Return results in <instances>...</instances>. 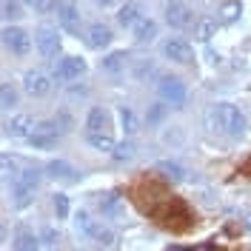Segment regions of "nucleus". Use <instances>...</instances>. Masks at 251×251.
I'll return each mask as SVG.
<instances>
[{
	"label": "nucleus",
	"mask_w": 251,
	"mask_h": 251,
	"mask_svg": "<svg viewBox=\"0 0 251 251\" xmlns=\"http://www.w3.org/2000/svg\"><path fill=\"white\" fill-rule=\"evenodd\" d=\"M15 251H37V240L29 228H17L15 237Z\"/></svg>",
	"instance_id": "a878e982"
},
{
	"label": "nucleus",
	"mask_w": 251,
	"mask_h": 251,
	"mask_svg": "<svg viewBox=\"0 0 251 251\" xmlns=\"http://www.w3.org/2000/svg\"><path fill=\"white\" fill-rule=\"evenodd\" d=\"M51 205H54V214H57V220L69 217V197H66V194H54Z\"/></svg>",
	"instance_id": "72a5a7b5"
},
{
	"label": "nucleus",
	"mask_w": 251,
	"mask_h": 251,
	"mask_svg": "<svg viewBox=\"0 0 251 251\" xmlns=\"http://www.w3.org/2000/svg\"><path fill=\"white\" fill-rule=\"evenodd\" d=\"M154 75H157V66L151 60H140L137 66H134V77L143 80V83H146L149 77H154Z\"/></svg>",
	"instance_id": "2f4dec72"
},
{
	"label": "nucleus",
	"mask_w": 251,
	"mask_h": 251,
	"mask_svg": "<svg viewBox=\"0 0 251 251\" xmlns=\"http://www.w3.org/2000/svg\"><path fill=\"white\" fill-rule=\"evenodd\" d=\"M34 120H31L29 114H15L9 123H6V134L9 137H15V140H29L31 134H34Z\"/></svg>",
	"instance_id": "f8f14e48"
},
{
	"label": "nucleus",
	"mask_w": 251,
	"mask_h": 251,
	"mask_svg": "<svg viewBox=\"0 0 251 251\" xmlns=\"http://www.w3.org/2000/svg\"><path fill=\"white\" fill-rule=\"evenodd\" d=\"M205 126L217 134H226V137H240L246 131V117L231 103H211L205 111Z\"/></svg>",
	"instance_id": "f03ea898"
},
{
	"label": "nucleus",
	"mask_w": 251,
	"mask_h": 251,
	"mask_svg": "<svg viewBox=\"0 0 251 251\" xmlns=\"http://www.w3.org/2000/svg\"><path fill=\"white\" fill-rule=\"evenodd\" d=\"M131 31H134V40H137V43H151V40L157 37V23L151 20V17H143Z\"/></svg>",
	"instance_id": "6ab92c4d"
},
{
	"label": "nucleus",
	"mask_w": 251,
	"mask_h": 251,
	"mask_svg": "<svg viewBox=\"0 0 251 251\" xmlns=\"http://www.w3.org/2000/svg\"><path fill=\"white\" fill-rule=\"evenodd\" d=\"M134 154H137V146H134L131 140L117 143V146H114V151H111V157H114L117 163H128V160H134Z\"/></svg>",
	"instance_id": "bb28decb"
},
{
	"label": "nucleus",
	"mask_w": 251,
	"mask_h": 251,
	"mask_svg": "<svg viewBox=\"0 0 251 251\" xmlns=\"http://www.w3.org/2000/svg\"><path fill=\"white\" fill-rule=\"evenodd\" d=\"M86 134H109V111L94 106L86 117Z\"/></svg>",
	"instance_id": "dca6fc26"
},
{
	"label": "nucleus",
	"mask_w": 251,
	"mask_h": 251,
	"mask_svg": "<svg viewBox=\"0 0 251 251\" xmlns=\"http://www.w3.org/2000/svg\"><path fill=\"white\" fill-rule=\"evenodd\" d=\"M86 237H92L94 243H100V246H114V231L111 228H106V226H100V223H92V228H89V234Z\"/></svg>",
	"instance_id": "b1692460"
},
{
	"label": "nucleus",
	"mask_w": 251,
	"mask_h": 251,
	"mask_svg": "<svg viewBox=\"0 0 251 251\" xmlns=\"http://www.w3.org/2000/svg\"><path fill=\"white\" fill-rule=\"evenodd\" d=\"M117 117H120V126H123V131L131 137V134H137L140 131V123H137V114L128 109V106H120V111H117Z\"/></svg>",
	"instance_id": "5701e85b"
},
{
	"label": "nucleus",
	"mask_w": 251,
	"mask_h": 251,
	"mask_svg": "<svg viewBox=\"0 0 251 251\" xmlns=\"http://www.w3.org/2000/svg\"><path fill=\"white\" fill-rule=\"evenodd\" d=\"M100 211H103L109 220H123V217H126V203H123V197H120L117 191L103 194V197H100Z\"/></svg>",
	"instance_id": "ddd939ff"
},
{
	"label": "nucleus",
	"mask_w": 251,
	"mask_h": 251,
	"mask_svg": "<svg viewBox=\"0 0 251 251\" xmlns=\"http://www.w3.org/2000/svg\"><path fill=\"white\" fill-rule=\"evenodd\" d=\"M0 17H3V20H20V17H23L20 3H17V0H6V3L0 6Z\"/></svg>",
	"instance_id": "7c9ffc66"
},
{
	"label": "nucleus",
	"mask_w": 251,
	"mask_h": 251,
	"mask_svg": "<svg viewBox=\"0 0 251 251\" xmlns=\"http://www.w3.org/2000/svg\"><path fill=\"white\" fill-rule=\"evenodd\" d=\"M46 174L51 180H60V183H75L77 180V169L72 163H66V160H49Z\"/></svg>",
	"instance_id": "4468645a"
},
{
	"label": "nucleus",
	"mask_w": 251,
	"mask_h": 251,
	"mask_svg": "<svg viewBox=\"0 0 251 251\" xmlns=\"http://www.w3.org/2000/svg\"><path fill=\"white\" fill-rule=\"evenodd\" d=\"M126 63H128V54H126V51H111V54H106V57L100 60V69H103V72H123Z\"/></svg>",
	"instance_id": "4be33fe9"
},
{
	"label": "nucleus",
	"mask_w": 251,
	"mask_h": 251,
	"mask_svg": "<svg viewBox=\"0 0 251 251\" xmlns=\"http://www.w3.org/2000/svg\"><path fill=\"white\" fill-rule=\"evenodd\" d=\"M37 186H40V172H37V169H23V172L12 180V203H15L17 208H26V205L34 200Z\"/></svg>",
	"instance_id": "7ed1b4c3"
},
{
	"label": "nucleus",
	"mask_w": 251,
	"mask_h": 251,
	"mask_svg": "<svg viewBox=\"0 0 251 251\" xmlns=\"http://www.w3.org/2000/svg\"><path fill=\"white\" fill-rule=\"evenodd\" d=\"M111 37H114V34H111V29L106 23H92L89 31H86V43L92 49H106L111 43Z\"/></svg>",
	"instance_id": "f3484780"
},
{
	"label": "nucleus",
	"mask_w": 251,
	"mask_h": 251,
	"mask_svg": "<svg viewBox=\"0 0 251 251\" xmlns=\"http://www.w3.org/2000/svg\"><path fill=\"white\" fill-rule=\"evenodd\" d=\"M166 114H169V106L166 103H151L149 111H146V120H149V126H160L166 120Z\"/></svg>",
	"instance_id": "c756f323"
},
{
	"label": "nucleus",
	"mask_w": 251,
	"mask_h": 251,
	"mask_svg": "<svg viewBox=\"0 0 251 251\" xmlns=\"http://www.w3.org/2000/svg\"><path fill=\"white\" fill-rule=\"evenodd\" d=\"M140 20H143V12H140L137 3H126V6H120V12H117V23H120L123 29H134Z\"/></svg>",
	"instance_id": "a211bd4d"
},
{
	"label": "nucleus",
	"mask_w": 251,
	"mask_h": 251,
	"mask_svg": "<svg viewBox=\"0 0 251 251\" xmlns=\"http://www.w3.org/2000/svg\"><path fill=\"white\" fill-rule=\"evenodd\" d=\"M17 106V89L12 83H0V109H15Z\"/></svg>",
	"instance_id": "cd10ccee"
},
{
	"label": "nucleus",
	"mask_w": 251,
	"mask_h": 251,
	"mask_svg": "<svg viewBox=\"0 0 251 251\" xmlns=\"http://www.w3.org/2000/svg\"><path fill=\"white\" fill-rule=\"evenodd\" d=\"M57 23L69 34H80V6L77 0H57Z\"/></svg>",
	"instance_id": "1a4fd4ad"
},
{
	"label": "nucleus",
	"mask_w": 251,
	"mask_h": 251,
	"mask_svg": "<svg viewBox=\"0 0 251 251\" xmlns=\"http://www.w3.org/2000/svg\"><path fill=\"white\" fill-rule=\"evenodd\" d=\"M51 86H54V77L43 69H29L23 75V92L29 97H46L51 92Z\"/></svg>",
	"instance_id": "423d86ee"
},
{
	"label": "nucleus",
	"mask_w": 251,
	"mask_h": 251,
	"mask_svg": "<svg viewBox=\"0 0 251 251\" xmlns=\"http://www.w3.org/2000/svg\"><path fill=\"white\" fill-rule=\"evenodd\" d=\"M40 240H43V246L51 249V246H57V240H60V237H57L54 228H43V231H40Z\"/></svg>",
	"instance_id": "4c0bfd02"
},
{
	"label": "nucleus",
	"mask_w": 251,
	"mask_h": 251,
	"mask_svg": "<svg viewBox=\"0 0 251 251\" xmlns=\"http://www.w3.org/2000/svg\"><path fill=\"white\" fill-rule=\"evenodd\" d=\"M20 174V163L12 154H0V180H15Z\"/></svg>",
	"instance_id": "393cba45"
},
{
	"label": "nucleus",
	"mask_w": 251,
	"mask_h": 251,
	"mask_svg": "<svg viewBox=\"0 0 251 251\" xmlns=\"http://www.w3.org/2000/svg\"><path fill=\"white\" fill-rule=\"evenodd\" d=\"M29 143L34 149H54L57 146V137H46V134H31Z\"/></svg>",
	"instance_id": "c9c22d12"
},
{
	"label": "nucleus",
	"mask_w": 251,
	"mask_h": 251,
	"mask_svg": "<svg viewBox=\"0 0 251 251\" xmlns=\"http://www.w3.org/2000/svg\"><path fill=\"white\" fill-rule=\"evenodd\" d=\"M86 137H89V146H92L94 151H114V146H117V143L111 140V134H86Z\"/></svg>",
	"instance_id": "c85d7f7f"
},
{
	"label": "nucleus",
	"mask_w": 251,
	"mask_h": 251,
	"mask_svg": "<svg viewBox=\"0 0 251 251\" xmlns=\"http://www.w3.org/2000/svg\"><path fill=\"white\" fill-rule=\"evenodd\" d=\"M23 3L29 6L31 12H37V15H46V12H51L57 6V0H23Z\"/></svg>",
	"instance_id": "473e14b6"
},
{
	"label": "nucleus",
	"mask_w": 251,
	"mask_h": 251,
	"mask_svg": "<svg viewBox=\"0 0 251 251\" xmlns=\"http://www.w3.org/2000/svg\"><path fill=\"white\" fill-rule=\"evenodd\" d=\"M34 46L46 60H54L60 54V34H57V29L49 26V23H40L37 31H34Z\"/></svg>",
	"instance_id": "39448f33"
},
{
	"label": "nucleus",
	"mask_w": 251,
	"mask_h": 251,
	"mask_svg": "<svg viewBox=\"0 0 251 251\" xmlns=\"http://www.w3.org/2000/svg\"><path fill=\"white\" fill-rule=\"evenodd\" d=\"M131 194H134L137 205L154 220L157 226L169 228L174 234H183V231H188V228L194 226L191 208H188L180 197L169 194V191L160 186V183H154V180H140Z\"/></svg>",
	"instance_id": "f257e3e1"
},
{
	"label": "nucleus",
	"mask_w": 251,
	"mask_h": 251,
	"mask_svg": "<svg viewBox=\"0 0 251 251\" xmlns=\"http://www.w3.org/2000/svg\"><path fill=\"white\" fill-rule=\"evenodd\" d=\"M0 243H6V228L0 226Z\"/></svg>",
	"instance_id": "ea45409f"
},
{
	"label": "nucleus",
	"mask_w": 251,
	"mask_h": 251,
	"mask_svg": "<svg viewBox=\"0 0 251 251\" xmlns=\"http://www.w3.org/2000/svg\"><path fill=\"white\" fill-rule=\"evenodd\" d=\"M160 140H163V146H169V149H183L186 146V128L183 126H169Z\"/></svg>",
	"instance_id": "aec40b11"
},
{
	"label": "nucleus",
	"mask_w": 251,
	"mask_h": 251,
	"mask_svg": "<svg viewBox=\"0 0 251 251\" xmlns=\"http://www.w3.org/2000/svg\"><path fill=\"white\" fill-rule=\"evenodd\" d=\"M0 43L9 49L12 54L23 57V54H29V49H31V37H29V31L20 29V26H6L0 31Z\"/></svg>",
	"instance_id": "0eeeda50"
},
{
	"label": "nucleus",
	"mask_w": 251,
	"mask_h": 251,
	"mask_svg": "<svg viewBox=\"0 0 251 251\" xmlns=\"http://www.w3.org/2000/svg\"><path fill=\"white\" fill-rule=\"evenodd\" d=\"M94 3H100V6H111L114 0H94Z\"/></svg>",
	"instance_id": "a19ab883"
},
{
	"label": "nucleus",
	"mask_w": 251,
	"mask_h": 251,
	"mask_svg": "<svg viewBox=\"0 0 251 251\" xmlns=\"http://www.w3.org/2000/svg\"><path fill=\"white\" fill-rule=\"evenodd\" d=\"M34 134H46V137H57L60 134V128L54 120H40V123L34 126Z\"/></svg>",
	"instance_id": "f704fd0d"
},
{
	"label": "nucleus",
	"mask_w": 251,
	"mask_h": 251,
	"mask_svg": "<svg viewBox=\"0 0 251 251\" xmlns=\"http://www.w3.org/2000/svg\"><path fill=\"white\" fill-rule=\"evenodd\" d=\"M214 15H217V23H234L237 17L243 15V3L240 0H217L214 3Z\"/></svg>",
	"instance_id": "2eb2a0df"
},
{
	"label": "nucleus",
	"mask_w": 251,
	"mask_h": 251,
	"mask_svg": "<svg viewBox=\"0 0 251 251\" xmlns=\"http://www.w3.org/2000/svg\"><path fill=\"white\" fill-rule=\"evenodd\" d=\"M54 123H57V128H60V131H69V128H72V117H69L66 111H57Z\"/></svg>",
	"instance_id": "58836bf2"
},
{
	"label": "nucleus",
	"mask_w": 251,
	"mask_h": 251,
	"mask_svg": "<svg viewBox=\"0 0 251 251\" xmlns=\"http://www.w3.org/2000/svg\"><path fill=\"white\" fill-rule=\"evenodd\" d=\"M83 72H86V60H83V57H75V54H69V57H63V60L57 63L54 77L63 80V83H72V80H80Z\"/></svg>",
	"instance_id": "9b49d317"
},
{
	"label": "nucleus",
	"mask_w": 251,
	"mask_h": 251,
	"mask_svg": "<svg viewBox=\"0 0 251 251\" xmlns=\"http://www.w3.org/2000/svg\"><path fill=\"white\" fill-rule=\"evenodd\" d=\"M157 172H163V177H169L172 183L186 180V174H188L180 163H172V160H160V163H157Z\"/></svg>",
	"instance_id": "412c9836"
},
{
	"label": "nucleus",
	"mask_w": 251,
	"mask_h": 251,
	"mask_svg": "<svg viewBox=\"0 0 251 251\" xmlns=\"http://www.w3.org/2000/svg\"><path fill=\"white\" fill-rule=\"evenodd\" d=\"M166 23L172 29H191V26H197V17L191 12V6L180 3V0H172L166 6Z\"/></svg>",
	"instance_id": "6e6552de"
},
{
	"label": "nucleus",
	"mask_w": 251,
	"mask_h": 251,
	"mask_svg": "<svg viewBox=\"0 0 251 251\" xmlns=\"http://www.w3.org/2000/svg\"><path fill=\"white\" fill-rule=\"evenodd\" d=\"M211 34H214V20H203L197 26V37L200 40H211Z\"/></svg>",
	"instance_id": "e433bc0d"
},
{
	"label": "nucleus",
	"mask_w": 251,
	"mask_h": 251,
	"mask_svg": "<svg viewBox=\"0 0 251 251\" xmlns=\"http://www.w3.org/2000/svg\"><path fill=\"white\" fill-rule=\"evenodd\" d=\"M157 94H160V100L166 103V106H174V109H183L186 106V83L177 77H160L157 83Z\"/></svg>",
	"instance_id": "20e7f679"
},
{
	"label": "nucleus",
	"mask_w": 251,
	"mask_h": 251,
	"mask_svg": "<svg viewBox=\"0 0 251 251\" xmlns=\"http://www.w3.org/2000/svg\"><path fill=\"white\" fill-rule=\"evenodd\" d=\"M163 57L172 60V63L186 66V63L194 60V49H191V43L183 40V37H169V40L163 43Z\"/></svg>",
	"instance_id": "9d476101"
}]
</instances>
